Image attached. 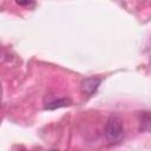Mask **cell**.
Returning <instances> with one entry per match:
<instances>
[{"instance_id": "cell-4", "label": "cell", "mask_w": 151, "mask_h": 151, "mask_svg": "<svg viewBox=\"0 0 151 151\" xmlns=\"http://www.w3.org/2000/svg\"><path fill=\"white\" fill-rule=\"evenodd\" d=\"M17 4H18V5H20V6H28V5H34V4H33V2H31V1H26V2L17 1Z\"/></svg>"}, {"instance_id": "cell-2", "label": "cell", "mask_w": 151, "mask_h": 151, "mask_svg": "<svg viewBox=\"0 0 151 151\" xmlns=\"http://www.w3.org/2000/svg\"><path fill=\"white\" fill-rule=\"evenodd\" d=\"M100 83H101V79L97 78V77H90V78L84 79L81 81V91H83V93L86 94V96H92L98 90Z\"/></svg>"}, {"instance_id": "cell-3", "label": "cell", "mask_w": 151, "mask_h": 151, "mask_svg": "<svg viewBox=\"0 0 151 151\" xmlns=\"http://www.w3.org/2000/svg\"><path fill=\"white\" fill-rule=\"evenodd\" d=\"M72 104V101L68 98H61L58 100H53L51 103H47L45 105V110H55V109H60V107H65V106H70Z\"/></svg>"}, {"instance_id": "cell-1", "label": "cell", "mask_w": 151, "mask_h": 151, "mask_svg": "<svg viewBox=\"0 0 151 151\" xmlns=\"http://www.w3.org/2000/svg\"><path fill=\"white\" fill-rule=\"evenodd\" d=\"M105 137L110 142H118L124 136V126L119 118L117 117H110L105 124L104 129Z\"/></svg>"}, {"instance_id": "cell-5", "label": "cell", "mask_w": 151, "mask_h": 151, "mask_svg": "<svg viewBox=\"0 0 151 151\" xmlns=\"http://www.w3.org/2000/svg\"><path fill=\"white\" fill-rule=\"evenodd\" d=\"M50 151H58V150H55V149H52V150H50Z\"/></svg>"}]
</instances>
